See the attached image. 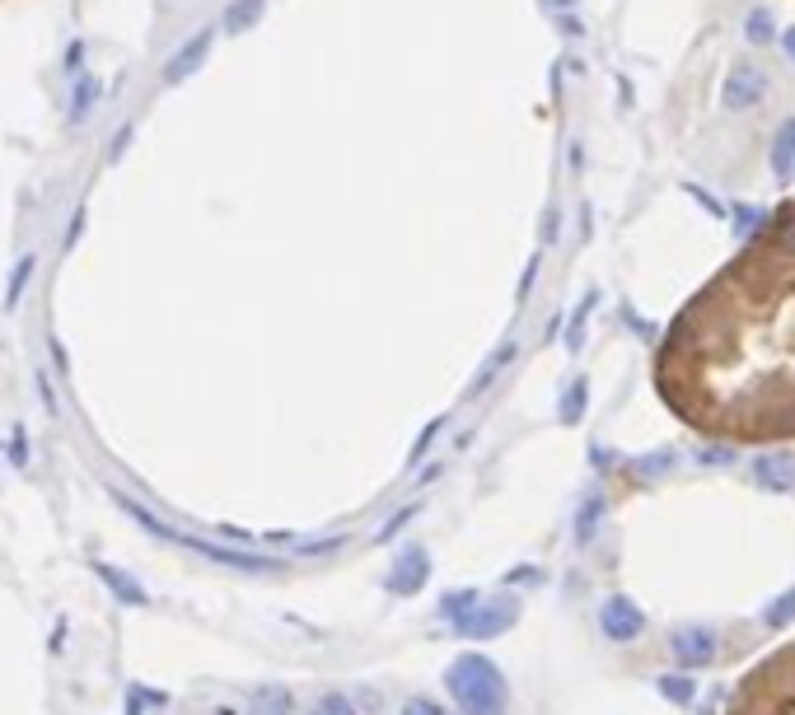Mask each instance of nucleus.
<instances>
[{"label": "nucleus", "mask_w": 795, "mask_h": 715, "mask_svg": "<svg viewBox=\"0 0 795 715\" xmlns=\"http://www.w3.org/2000/svg\"><path fill=\"white\" fill-rule=\"evenodd\" d=\"M445 683L463 715H506V678H501V669H496L492 659L459 655L449 664Z\"/></svg>", "instance_id": "nucleus-1"}, {"label": "nucleus", "mask_w": 795, "mask_h": 715, "mask_svg": "<svg viewBox=\"0 0 795 715\" xmlns=\"http://www.w3.org/2000/svg\"><path fill=\"white\" fill-rule=\"evenodd\" d=\"M763 89H767V75L758 71V66H749V61H744V66H735V71L725 75V89H721V103L725 108H749V103H758L763 99Z\"/></svg>", "instance_id": "nucleus-2"}, {"label": "nucleus", "mask_w": 795, "mask_h": 715, "mask_svg": "<svg viewBox=\"0 0 795 715\" xmlns=\"http://www.w3.org/2000/svg\"><path fill=\"white\" fill-rule=\"evenodd\" d=\"M510 622H515V603L501 599V603H477V613H463L454 627L463 636H501Z\"/></svg>", "instance_id": "nucleus-3"}, {"label": "nucleus", "mask_w": 795, "mask_h": 715, "mask_svg": "<svg viewBox=\"0 0 795 715\" xmlns=\"http://www.w3.org/2000/svg\"><path fill=\"white\" fill-rule=\"evenodd\" d=\"M599 627H604L608 641H636L646 622H641V613H636V603L618 594V599H608V603H604V613H599Z\"/></svg>", "instance_id": "nucleus-4"}, {"label": "nucleus", "mask_w": 795, "mask_h": 715, "mask_svg": "<svg viewBox=\"0 0 795 715\" xmlns=\"http://www.w3.org/2000/svg\"><path fill=\"white\" fill-rule=\"evenodd\" d=\"M669 645H674L679 664H688V669H697V664H707V659L716 655V636H711L707 627H679Z\"/></svg>", "instance_id": "nucleus-5"}, {"label": "nucleus", "mask_w": 795, "mask_h": 715, "mask_svg": "<svg viewBox=\"0 0 795 715\" xmlns=\"http://www.w3.org/2000/svg\"><path fill=\"white\" fill-rule=\"evenodd\" d=\"M426 585V552H417V547H407L403 557H398V566H393L389 575V589L393 594H412V589Z\"/></svg>", "instance_id": "nucleus-6"}, {"label": "nucleus", "mask_w": 795, "mask_h": 715, "mask_svg": "<svg viewBox=\"0 0 795 715\" xmlns=\"http://www.w3.org/2000/svg\"><path fill=\"white\" fill-rule=\"evenodd\" d=\"M753 472H758V482H763L767 491H791L795 487V458L791 454H767L753 463Z\"/></svg>", "instance_id": "nucleus-7"}, {"label": "nucleus", "mask_w": 795, "mask_h": 715, "mask_svg": "<svg viewBox=\"0 0 795 715\" xmlns=\"http://www.w3.org/2000/svg\"><path fill=\"white\" fill-rule=\"evenodd\" d=\"M767 248H772L777 258L795 262V211H791V206L777 215V225H772V234H767Z\"/></svg>", "instance_id": "nucleus-8"}, {"label": "nucleus", "mask_w": 795, "mask_h": 715, "mask_svg": "<svg viewBox=\"0 0 795 715\" xmlns=\"http://www.w3.org/2000/svg\"><path fill=\"white\" fill-rule=\"evenodd\" d=\"M248 715H290V692L286 687H258L248 701Z\"/></svg>", "instance_id": "nucleus-9"}, {"label": "nucleus", "mask_w": 795, "mask_h": 715, "mask_svg": "<svg viewBox=\"0 0 795 715\" xmlns=\"http://www.w3.org/2000/svg\"><path fill=\"white\" fill-rule=\"evenodd\" d=\"M772 164H777V173L795 169V122H786V127L777 131V141H772Z\"/></svg>", "instance_id": "nucleus-10"}, {"label": "nucleus", "mask_w": 795, "mask_h": 715, "mask_svg": "<svg viewBox=\"0 0 795 715\" xmlns=\"http://www.w3.org/2000/svg\"><path fill=\"white\" fill-rule=\"evenodd\" d=\"M744 38H749L753 47L772 43V19H767L763 10H753V15H749V24H744Z\"/></svg>", "instance_id": "nucleus-11"}, {"label": "nucleus", "mask_w": 795, "mask_h": 715, "mask_svg": "<svg viewBox=\"0 0 795 715\" xmlns=\"http://www.w3.org/2000/svg\"><path fill=\"white\" fill-rule=\"evenodd\" d=\"M309 715H356V706H351L342 692H328V697L314 701V711H309Z\"/></svg>", "instance_id": "nucleus-12"}, {"label": "nucleus", "mask_w": 795, "mask_h": 715, "mask_svg": "<svg viewBox=\"0 0 795 715\" xmlns=\"http://www.w3.org/2000/svg\"><path fill=\"white\" fill-rule=\"evenodd\" d=\"M791 617H795V589H791V594H781V599L767 608V627H786Z\"/></svg>", "instance_id": "nucleus-13"}, {"label": "nucleus", "mask_w": 795, "mask_h": 715, "mask_svg": "<svg viewBox=\"0 0 795 715\" xmlns=\"http://www.w3.org/2000/svg\"><path fill=\"white\" fill-rule=\"evenodd\" d=\"M660 692H665L669 701H679V706L693 701V683H688V678H660Z\"/></svg>", "instance_id": "nucleus-14"}, {"label": "nucleus", "mask_w": 795, "mask_h": 715, "mask_svg": "<svg viewBox=\"0 0 795 715\" xmlns=\"http://www.w3.org/2000/svg\"><path fill=\"white\" fill-rule=\"evenodd\" d=\"M585 412V384H571V393L562 398V421H580Z\"/></svg>", "instance_id": "nucleus-15"}, {"label": "nucleus", "mask_w": 795, "mask_h": 715, "mask_svg": "<svg viewBox=\"0 0 795 715\" xmlns=\"http://www.w3.org/2000/svg\"><path fill=\"white\" fill-rule=\"evenodd\" d=\"M599 510H604V501H590L585 510H580V543H590V533H594V519H599Z\"/></svg>", "instance_id": "nucleus-16"}, {"label": "nucleus", "mask_w": 795, "mask_h": 715, "mask_svg": "<svg viewBox=\"0 0 795 715\" xmlns=\"http://www.w3.org/2000/svg\"><path fill=\"white\" fill-rule=\"evenodd\" d=\"M585 318H590V300L576 309V318H571V332H566V346H580V337H585Z\"/></svg>", "instance_id": "nucleus-17"}, {"label": "nucleus", "mask_w": 795, "mask_h": 715, "mask_svg": "<svg viewBox=\"0 0 795 715\" xmlns=\"http://www.w3.org/2000/svg\"><path fill=\"white\" fill-rule=\"evenodd\" d=\"M473 603H477V594H468V589H463V594H449V599H445V613L459 622L463 608H473Z\"/></svg>", "instance_id": "nucleus-18"}, {"label": "nucleus", "mask_w": 795, "mask_h": 715, "mask_svg": "<svg viewBox=\"0 0 795 715\" xmlns=\"http://www.w3.org/2000/svg\"><path fill=\"white\" fill-rule=\"evenodd\" d=\"M665 468H669V454H651V458H641V463H636V472H646V477H660Z\"/></svg>", "instance_id": "nucleus-19"}, {"label": "nucleus", "mask_w": 795, "mask_h": 715, "mask_svg": "<svg viewBox=\"0 0 795 715\" xmlns=\"http://www.w3.org/2000/svg\"><path fill=\"white\" fill-rule=\"evenodd\" d=\"M403 715H445V711H440L435 701H426V697H412V701L403 706Z\"/></svg>", "instance_id": "nucleus-20"}, {"label": "nucleus", "mask_w": 795, "mask_h": 715, "mask_svg": "<svg viewBox=\"0 0 795 715\" xmlns=\"http://www.w3.org/2000/svg\"><path fill=\"white\" fill-rule=\"evenodd\" d=\"M735 449H702V463H730Z\"/></svg>", "instance_id": "nucleus-21"}, {"label": "nucleus", "mask_w": 795, "mask_h": 715, "mask_svg": "<svg viewBox=\"0 0 795 715\" xmlns=\"http://www.w3.org/2000/svg\"><path fill=\"white\" fill-rule=\"evenodd\" d=\"M781 47H786V52H791V57H795V24H791V29H786V33H781Z\"/></svg>", "instance_id": "nucleus-22"}]
</instances>
